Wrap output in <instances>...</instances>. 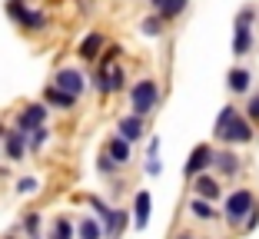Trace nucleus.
<instances>
[{"label":"nucleus","instance_id":"obj_9","mask_svg":"<svg viewBox=\"0 0 259 239\" xmlns=\"http://www.w3.org/2000/svg\"><path fill=\"white\" fill-rule=\"evenodd\" d=\"M193 183V196H199V200H209V203H220L226 200V193H223V183L216 173H199L196 179H190Z\"/></svg>","mask_w":259,"mask_h":239},{"label":"nucleus","instance_id":"obj_4","mask_svg":"<svg viewBox=\"0 0 259 239\" xmlns=\"http://www.w3.org/2000/svg\"><path fill=\"white\" fill-rule=\"evenodd\" d=\"M7 17L17 27H23V30H44L47 27V14L27 7V0H7Z\"/></svg>","mask_w":259,"mask_h":239},{"label":"nucleus","instance_id":"obj_15","mask_svg":"<svg viewBox=\"0 0 259 239\" xmlns=\"http://www.w3.org/2000/svg\"><path fill=\"white\" fill-rule=\"evenodd\" d=\"M226 90L233 97H249L252 93V70L249 67H233L226 73Z\"/></svg>","mask_w":259,"mask_h":239},{"label":"nucleus","instance_id":"obj_35","mask_svg":"<svg viewBox=\"0 0 259 239\" xmlns=\"http://www.w3.org/2000/svg\"><path fill=\"white\" fill-rule=\"evenodd\" d=\"M256 226H259V206L249 213V219L243 223V232H256Z\"/></svg>","mask_w":259,"mask_h":239},{"label":"nucleus","instance_id":"obj_31","mask_svg":"<svg viewBox=\"0 0 259 239\" xmlns=\"http://www.w3.org/2000/svg\"><path fill=\"white\" fill-rule=\"evenodd\" d=\"M243 113H246V116L252 120V123L259 126V90H252L249 97H246V107H243Z\"/></svg>","mask_w":259,"mask_h":239},{"label":"nucleus","instance_id":"obj_20","mask_svg":"<svg viewBox=\"0 0 259 239\" xmlns=\"http://www.w3.org/2000/svg\"><path fill=\"white\" fill-rule=\"evenodd\" d=\"M87 209H93V216L103 223V229L110 226V219H113V213H116V206H110V203L97 193H87Z\"/></svg>","mask_w":259,"mask_h":239},{"label":"nucleus","instance_id":"obj_17","mask_svg":"<svg viewBox=\"0 0 259 239\" xmlns=\"http://www.w3.org/2000/svg\"><path fill=\"white\" fill-rule=\"evenodd\" d=\"M107 150L110 156H113V163H120V166H130V160H133V143L130 139H123L120 133H113V136L107 139Z\"/></svg>","mask_w":259,"mask_h":239},{"label":"nucleus","instance_id":"obj_36","mask_svg":"<svg viewBox=\"0 0 259 239\" xmlns=\"http://www.w3.org/2000/svg\"><path fill=\"white\" fill-rule=\"evenodd\" d=\"M17 232H20V229H17ZM17 232H10V236H4V239H17Z\"/></svg>","mask_w":259,"mask_h":239},{"label":"nucleus","instance_id":"obj_7","mask_svg":"<svg viewBox=\"0 0 259 239\" xmlns=\"http://www.w3.org/2000/svg\"><path fill=\"white\" fill-rule=\"evenodd\" d=\"M213 173H216L220 179H236L239 173H243V156H239L233 147H223V150H216Z\"/></svg>","mask_w":259,"mask_h":239},{"label":"nucleus","instance_id":"obj_19","mask_svg":"<svg viewBox=\"0 0 259 239\" xmlns=\"http://www.w3.org/2000/svg\"><path fill=\"white\" fill-rule=\"evenodd\" d=\"M44 239H76V223L60 213V216L50 219V229H47Z\"/></svg>","mask_w":259,"mask_h":239},{"label":"nucleus","instance_id":"obj_13","mask_svg":"<svg viewBox=\"0 0 259 239\" xmlns=\"http://www.w3.org/2000/svg\"><path fill=\"white\" fill-rule=\"evenodd\" d=\"M116 133H120L123 139H130V143H140V139L146 136V116H137V113H126L116 120Z\"/></svg>","mask_w":259,"mask_h":239},{"label":"nucleus","instance_id":"obj_23","mask_svg":"<svg viewBox=\"0 0 259 239\" xmlns=\"http://www.w3.org/2000/svg\"><path fill=\"white\" fill-rule=\"evenodd\" d=\"M130 223H133V213H130V209H116L113 219H110V226H107V239H120Z\"/></svg>","mask_w":259,"mask_h":239},{"label":"nucleus","instance_id":"obj_2","mask_svg":"<svg viewBox=\"0 0 259 239\" xmlns=\"http://www.w3.org/2000/svg\"><path fill=\"white\" fill-rule=\"evenodd\" d=\"M256 206H259L256 193H252L249 186H239V189L226 193V200H223V219H226V226H233V229H243V223L249 219V213Z\"/></svg>","mask_w":259,"mask_h":239},{"label":"nucleus","instance_id":"obj_24","mask_svg":"<svg viewBox=\"0 0 259 239\" xmlns=\"http://www.w3.org/2000/svg\"><path fill=\"white\" fill-rule=\"evenodd\" d=\"M40 226H44V219H40V213H23L20 226L17 229L23 232L27 239H44V232H40Z\"/></svg>","mask_w":259,"mask_h":239},{"label":"nucleus","instance_id":"obj_30","mask_svg":"<svg viewBox=\"0 0 259 239\" xmlns=\"http://www.w3.org/2000/svg\"><path fill=\"white\" fill-rule=\"evenodd\" d=\"M40 193V176H20L17 179V196H33Z\"/></svg>","mask_w":259,"mask_h":239},{"label":"nucleus","instance_id":"obj_10","mask_svg":"<svg viewBox=\"0 0 259 239\" xmlns=\"http://www.w3.org/2000/svg\"><path fill=\"white\" fill-rule=\"evenodd\" d=\"M93 86H97V93H100V97L120 93L123 86H126V73H123V67L116 63L113 70H107V73H93Z\"/></svg>","mask_w":259,"mask_h":239},{"label":"nucleus","instance_id":"obj_27","mask_svg":"<svg viewBox=\"0 0 259 239\" xmlns=\"http://www.w3.org/2000/svg\"><path fill=\"white\" fill-rule=\"evenodd\" d=\"M163 27H166V20H163L160 14H150V17L140 20V33H143V37H160Z\"/></svg>","mask_w":259,"mask_h":239},{"label":"nucleus","instance_id":"obj_3","mask_svg":"<svg viewBox=\"0 0 259 239\" xmlns=\"http://www.w3.org/2000/svg\"><path fill=\"white\" fill-rule=\"evenodd\" d=\"M156 107H160V83L153 77H143L130 86V113L150 116V113H156Z\"/></svg>","mask_w":259,"mask_h":239},{"label":"nucleus","instance_id":"obj_29","mask_svg":"<svg viewBox=\"0 0 259 239\" xmlns=\"http://www.w3.org/2000/svg\"><path fill=\"white\" fill-rule=\"evenodd\" d=\"M50 136H54V133H50V126H40V130H33V133H30V153H40V150L50 143Z\"/></svg>","mask_w":259,"mask_h":239},{"label":"nucleus","instance_id":"obj_33","mask_svg":"<svg viewBox=\"0 0 259 239\" xmlns=\"http://www.w3.org/2000/svg\"><path fill=\"white\" fill-rule=\"evenodd\" d=\"M143 173H146V176H160V173H163L160 156H156V160H146V163H143Z\"/></svg>","mask_w":259,"mask_h":239},{"label":"nucleus","instance_id":"obj_6","mask_svg":"<svg viewBox=\"0 0 259 239\" xmlns=\"http://www.w3.org/2000/svg\"><path fill=\"white\" fill-rule=\"evenodd\" d=\"M213 160H216V147L213 143H196V147L190 150V156H186V163H183V176L196 179L199 173H209L213 170Z\"/></svg>","mask_w":259,"mask_h":239},{"label":"nucleus","instance_id":"obj_11","mask_svg":"<svg viewBox=\"0 0 259 239\" xmlns=\"http://www.w3.org/2000/svg\"><path fill=\"white\" fill-rule=\"evenodd\" d=\"M54 83L60 86V90L73 93V97H80V93L87 90V77H83V70H76V67H60L54 73Z\"/></svg>","mask_w":259,"mask_h":239},{"label":"nucleus","instance_id":"obj_12","mask_svg":"<svg viewBox=\"0 0 259 239\" xmlns=\"http://www.w3.org/2000/svg\"><path fill=\"white\" fill-rule=\"evenodd\" d=\"M103 50H107V37H103L100 30H93V33H87V37L80 40L76 57H80V60H87V63H97L100 57H103Z\"/></svg>","mask_w":259,"mask_h":239},{"label":"nucleus","instance_id":"obj_26","mask_svg":"<svg viewBox=\"0 0 259 239\" xmlns=\"http://www.w3.org/2000/svg\"><path fill=\"white\" fill-rule=\"evenodd\" d=\"M120 54H123V46H120V43L107 46V50H103V57L97 60V70H93V73H107V70H113L116 60H120Z\"/></svg>","mask_w":259,"mask_h":239},{"label":"nucleus","instance_id":"obj_16","mask_svg":"<svg viewBox=\"0 0 259 239\" xmlns=\"http://www.w3.org/2000/svg\"><path fill=\"white\" fill-rule=\"evenodd\" d=\"M76 100H80V97H73V93L60 90L57 83H50V86L44 90V103H47L50 110H63V113H70V110L76 107Z\"/></svg>","mask_w":259,"mask_h":239},{"label":"nucleus","instance_id":"obj_5","mask_svg":"<svg viewBox=\"0 0 259 239\" xmlns=\"http://www.w3.org/2000/svg\"><path fill=\"white\" fill-rule=\"evenodd\" d=\"M47 120H50V107H47L44 100H40V103H27V107L17 110V116H14V130L33 133V130H40V126H47Z\"/></svg>","mask_w":259,"mask_h":239},{"label":"nucleus","instance_id":"obj_14","mask_svg":"<svg viewBox=\"0 0 259 239\" xmlns=\"http://www.w3.org/2000/svg\"><path fill=\"white\" fill-rule=\"evenodd\" d=\"M133 229L143 232L146 226H150V213H153V196L150 189H140V193H133Z\"/></svg>","mask_w":259,"mask_h":239},{"label":"nucleus","instance_id":"obj_22","mask_svg":"<svg viewBox=\"0 0 259 239\" xmlns=\"http://www.w3.org/2000/svg\"><path fill=\"white\" fill-rule=\"evenodd\" d=\"M76 239H107V229L97 216H83L76 223Z\"/></svg>","mask_w":259,"mask_h":239},{"label":"nucleus","instance_id":"obj_37","mask_svg":"<svg viewBox=\"0 0 259 239\" xmlns=\"http://www.w3.org/2000/svg\"><path fill=\"white\" fill-rule=\"evenodd\" d=\"M0 153H4V143H0Z\"/></svg>","mask_w":259,"mask_h":239},{"label":"nucleus","instance_id":"obj_34","mask_svg":"<svg viewBox=\"0 0 259 239\" xmlns=\"http://www.w3.org/2000/svg\"><path fill=\"white\" fill-rule=\"evenodd\" d=\"M160 156V136H150V143H146V160H156Z\"/></svg>","mask_w":259,"mask_h":239},{"label":"nucleus","instance_id":"obj_8","mask_svg":"<svg viewBox=\"0 0 259 239\" xmlns=\"http://www.w3.org/2000/svg\"><path fill=\"white\" fill-rule=\"evenodd\" d=\"M4 143V156H7V163H23L27 160V153H30V133H20L10 126L7 136L0 139Z\"/></svg>","mask_w":259,"mask_h":239},{"label":"nucleus","instance_id":"obj_18","mask_svg":"<svg viewBox=\"0 0 259 239\" xmlns=\"http://www.w3.org/2000/svg\"><path fill=\"white\" fill-rule=\"evenodd\" d=\"M186 209H190V216H193V219H199V223H216V219H220V213H216V203L199 200V196H190Z\"/></svg>","mask_w":259,"mask_h":239},{"label":"nucleus","instance_id":"obj_25","mask_svg":"<svg viewBox=\"0 0 259 239\" xmlns=\"http://www.w3.org/2000/svg\"><path fill=\"white\" fill-rule=\"evenodd\" d=\"M120 170H123V166H120V163H113V156H110L107 150H103V153L97 156V176H103V179H113Z\"/></svg>","mask_w":259,"mask_h":239},{"label":"nucleus","instance_id":"obj_28","mask_svg":"<svg viewBox=\"0 0 259 239\" xmlns=\"http://www.w3.org/2000/svg\"><path fill=\"white\" fill-rule=\"evenodd\" d=\"M186 4H190V0H163L160 17H163V20H176V17L186 10Z\"/></svg>","mask_w":259,"mask_h":239},{"label":"nucleus","instance_id":"obj_1","mask_svg":"<svg viewBox=\"0 0 259 239\" xmlns=\"http://www.w3.org/2000/svg\"><path fill=\"white\" fill-rule=\"evenodd\" d=\"M213 136L220 139L223 147H249L252 139H256V123L239 107L226 103L213 123Z\"/></svg>","mask_w":259,"mask_h":239},{"label":"nucleus","instance_id":"obj_21","mask_svg":"<svg viewBox=\"0 0 259 239\" xmlns=\"http://www.w3.org/2000/svg\"><path fill=\"white\" fill-rule=\"evenodd\" d=\"M256 43L252 37V27H233V57H246Z\"/></svg>","mask_w":259,"mask_h":239},{"label":"nucleus","instance_id":"obj_32","mask_svg":"<svg viewBox=\"0 0 259 239\" xmlns=\"http://www.w3.org/2000/svg\"><path fill=\"white\" fill-rule=\"evenodd\" d=\"M256 17H259L256 7H243L236 14V23H233V27H252V23H256Z\"/></svg>","mask_w":259,"mask_h":239}]
</instances>
